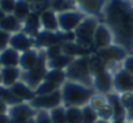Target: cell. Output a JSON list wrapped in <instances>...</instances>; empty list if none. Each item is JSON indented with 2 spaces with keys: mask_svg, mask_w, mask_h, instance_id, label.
<instances>
[{
  "mask_svg": "<svg viewBox=\"0 0 133 123\" xmlns=\"http://www.w3.org/2000/svg\"><path fill=\"white\" fill-rule=\"evenodd\" d=\"M95 55L99 58V59H102L106 64H110V63H116V62H123L125 58H127V55H128V52L121 47V46H119V45H116V43H114V45H111V46H108V47H106V48H102V50H98V51H95Z\"/></svg>",
  "mask_w": 133,
  "mask_h": 123,
  "instance_id": "obj_10",
  "label": "cell"
},
{
  "mask_svg": "<svg viewBox=\"0 0 133 123\" xmlns=\"http://www.w3.org/2000/svg\"><path fill=\"white\" fill-rule=\"evenodd\" d=\"M21 54L12 47H7L0 52V64L2 67H18Z\"/></svg>",
  "mask_w": 133,
  "mask_h": 123,
  "instance_id": "obj_21",
  "label": "cell"
},
{
  "mask_svg": "<svg viewBox=\"0 0 133 123\" xmlns=\"http://www.w3.org/2000/svg\"><path fill=\"white\" fill-rule=\"evenodd\" d=\"M9 41H11V34L0 29V52L9 47Z\"/></svg>",
  "mask_w": 133,
  "mask_h": 123,
  "instance_id": "obj_37",
  "label": "cell"
},
{
  "mask_svg": "<svg viewBox=\"0 0 133 123\" xmlns=\"http://www.w3.org/2000/svg\"><path fill=\"white\" fill-rule=\"evenodd\" d=\"M8 110H9V106L0 98V114H8Z\"/></svg>",
  "mask_w": 133,
  "mask_h": 123,
  "instance_id": "obj_39",
  "label": "cell"
},
{
  "mask_svg": "<svg viewBox=\"0 0 133 123\" xmlns=\"http://www.w3.org/2000/svg\"><path fill=\"white\" fill-rule=\"evenodd\" d=\"M47 71H48V68H47V58H46L44 51H42L39 62L37 63V66L33 70H30V71L22 72L21 79L28 87H30L33 90H35V88L44 80Z\"/></svg>",
  "mask_w": 133,
  "mask_h": 123,
  "instance_id": "obj_5",
  "label": "cell"
},
{
  "mask_svg": "<svg viewBox=\"0 0 133 123\" xmlns=\"http://www.w3.org/2000/svg\"><path fill=\"white\" fill-rule=\"evenodd\" d=\"M0 29L12 35V34L22 30V22L20 20H17L13 15H7L4 17V20L2 21V24H0Z\"/></svg>",
  "mask_w": 133,
  "mask_h": 123,
  "instance_id": "obj_24",
  "label": "cell"
},
{
  "mask_svg": "<svg viewBox=\"0 0 133 123\" xmlns=\"http://www.w3.org/2000/svg\"><path fill=\"white\" fill-rule=\"evenodd\" d=\"M0 123H11V118L8 114H0Z\"/></svg>",
  "mask_w": 133,
  "mask_h": 123,
  "instance_id": "obj_40",
  "label": "cell"
},
{
  "mask_svg": "<svg viewBox=\"0 0 133 123\" xmlns=\"http://www.w3.org/2000/svg\"><path fill=\"white\" fill-rule=\"evenodd\" d=\"M5 16H7V15H5L2 9H0V24H2V21L4 20V17H5Z\"/></svg>",
  "mask_w": 133,
  "mask_h": 123,
  "instance_id": "obj_42",
  "label": "cell"
},
{
  "mask_svg": "<svg viewBox=\"0 0 133 123\" xmlns=\"http://www.w3.org/2000/svg\"><path fill=\"white\" fill-rule=\"evenodd\" d=\"M94 96V90L91 87L84 85L77 81L66 80L61 85V97L63 103L66 107H82L90 102Z\"/></svg>",
  "mask_w": 133,
  "mask_h": 123,
  "instance_id": "obj_2",
  "label": "cell"
},
{
  "mask_svg": "<svg viewBox=\"0 0 133 123\" xmlns=\"http://www.w3.org/2000/svg\"><path fill=\"white\" fill-rule=\"evenodd\" d=\"M82 110V123H97L99 120L97 110L91 105H85L81 107Z\"/></svg>",
  "mask_w": 133,
  "mask_h": 123,
  "instance_id": "obj_29",
  "label": "cell"
},
{
  "mask_svg": "<svg viewBox=\"0 0 133 123\" xmlns=\"http://www.w3.org/2000/svg\"><path fill=\"white\" fill-rule=\"evenodd\" d=\"M17 0H0V9L5 15H13Z\"/></svg>",
  "mask_w": 133,
  "mask_h": 123,
  "instance_id": "obj_35",
  "label": "cell"
},
{
  "mask_svg": "<svg viewBox=\"0 0 133 123\" xmlns=\"http://www.w3.org/2000/svg\"><path fill=\"white\" fill-rule=\"evenodd\" d=\"M11 90L13 92V94L17 97V98H20L22 102H30L34 97H35V92L30 88V87H28L24 81H17L13 87H11Z\"/></svg>",
  "mask_w": 133,
  "mask_h": 123,
  "instance_id": "obj_22",
  "label": "cell"
},
{
  "mask_svg": "<svg viewBox=\"0 0 133 123\" xmlns=\"http://www.w3.org/2000/svg\"><path fill=\"white\" fill-rule=\"evenodd\" d=\"M76 7H77V4L73 0H50V9H52L57 15L66 12V11L77 9Z\"/></svg>",
  "mask_w": 133,
  "mask_h": 123,
  "instance_id": "obj_26",
  "label": "cell"
},
{
  "mask_svg": "<svg viewBox=\"0 0 133 123\" xmlns=\"http://www.w3.org/2000/svg\"><path fill=\"white\" fill-rule=\"evenodd\" d=\"M93 85L95 87V89L102 94V93H108L111 92V89L114 88V80L111 73L108 72V70H104L102 72H99L98 75L93 76Z\"/></svg>",
  "mask_w": 133,
  "mask_h": 123,
  "instance_id": "obj_16",
  "label": "cell"
},
{
  "mask_svg": "<svg viewBox=\"0 0 133 123\" xmlns=\"http://www.w3.org/2000/svg\"><path fill=\"white\" fill-rule=\"evenodd\" d=\"M98 24L99 22H98L97 17L86 16L82 20V22L77 26V29L75 30L76 42L85 48L93 47V37H94V33H95Z\"/></svg>",
  "mask_w": 133,
  "mask_h": 123,
  "instance_id": "obj_4",
  "label": "cell"
},
{
  "mask_svg": "<svg viewBox=\"0 0 133 123\" xmlns=\"http://www.w3.org/2000/svg\"><path fill=\"white\" fill-rule=\"evenodd\" d=\"M112 80H114V89L117 93L120 94L133 93V75H130L125 70L120 68L119 71H116L112 76Z\"/></svg>",
  "mask_w": 133,
  "mask_h": 123,
  "instance_id": "obj_11",
  "label": "cell"
},
{
  "mask_svg": "<svg viewBox=\"0 0 133 123\" xmlns=\"http://www.w3.org/2000/svg\"><path fill=\"white\" fill-rule=\"evenodd\" d=\"M107 3H108V0H82L77 7L82 13L97 17L103 12Z\"/></svg>",
  "mask_w": 133,
  "mask_h": 123,
  "instance_id": "obj_14",
  "label": "cell"
},
{
  "mask_svg": "<svg viewBox=\"0 0 133 123\" xmlns=\"http://www.w3.org/2000/svg\"><path fill=\"white\" fill-rule=\"evenodd\" d=\"M44 80L60 87L63 85L65 81H66V75H65V71H60V70H48L47 73H46V77Z\"/></svg>",
  "mask_w": 133,
  "mask_h": 123,
  "instance_id": "obj_28",
  "label": "cell"
},
{
  "mask_svg": "<svg viewBox=\"0 0 133 123\" xmlns=\"http://www.w3.org/2000/svg\"><path fill=\"white\" fill-rule=\"evenodd\" d=\"M97 123H111V122H108V120H102V119H99Z\"/></svg>",
  "mask_w": 133,
  "mask_h": 123,
  "instance_id": "obj_44",
  "label": "cell"
},
{
  "mask_svg": "<svg viewBox=\"0 0 133 123\" xmlns=\"http://www.w3.org/2000/svg\"><path fill=\"white\" fill-rule=\"evenodd\" d=\"M44 54H46L47 60H50V59H55V58L60 56V55L63 54V46H61V43H57V45H52V46L46 47Z\"/></svg>",
  "mask_w": 133,
  "mask_h": 123,
  "instance_id": "obj_33",
  "label": "cell"
},
{
  "mask_svg": "<svg viewBox=\"0 0 133 123\" xmlns=\"http://www.w3.org/2000/svg\"><path fill=\"white\" fill-rule=\"evenodd\" d=\"M41 25L42 30L44 32H51V33H57L59 30V21H57V13L54 12L52 9H44L41 15Z\"/></svg>",
  "mask_w": 133,
  "mask_h": 123,
  "instance_id": "obj_15",
  "label": "cell"
},
{
  "mask_svg": "<svg viewBox=\"0 0 133 123\" xmlns=\"http://www.w3.org/2000/svg\"><path fill=\"white\" fill-rule=\"evenodd\" d=\"M35 46V39L30 35H28L26 33H24L22 30L18 33H15L11 35V41H9V47H12L13 50L18 51L20 54L34 48Z\"/></svg>",
  "mask_w": 133,
  "mask_h": 123,
  "instance_id": "obj_12",
  "label": "cell"
},
{
  "mask_svg": "<svg viewBox=\"0 0 133 123\" xmlns=\"http://www.w3.org/2000/svg\"><path fill=\"white\" fill-rule=\"evenodd\" d=\"M107 102L112 109V122H121L127 119V110L117 94H108Z\"/></svg>",
  "mask_w": 133,
  "mask_h": 123,
  "instance_id": "obj_17",
  "label": "cell"
},
{
  "mask_svg": "<svg viewBox=\"0 0 133 123\" xmlns=\"http://www.w3.org/2000/svg\"><path fill=\"white\" fill-rule=\"evenodd\" d=\"M63 54L68 55L71 58H80V56H88L89 48L82 47L81 45H78L76 41L75 42H63Z\"/></svg>",
  "mask_w": 133,
  "mask_h": 123,
  "instance_id": "obj_23",
  "label": "cell"
},
{
  "mask_svg": "<svg viewBox=\"0 0 133 123\" xmlns=\"http://www.w3.org/2000/svg\"><path fill=\"white\" fill-rule=\"evenodd\" d=\"M123 2H129V0H123Z\"/></svg>",
  "mask_w": 133,
  "mask_h": 123,
  "instance_id": "obj_48",
  "label": "cell"
},
{
  "mask_svg": "<svg viewBox=\"0 0 133 123\" xmlns=\"http://www.w3.org/2000/svg\"><path fill=\"white\" fill-rule=\"evenodd\" d=\"M25 123H35V116H34V118H31V119H29V120H26Z\"/></svg>",
  "mask_w": 133,
  "mask_h": 123,
  "instance_id": "obj_43",
  "label": "cell"
},
{
  "mask_svg": "<svg viewBox=\"0 0 133 123\" xmlns=\"http://www.w3.org/2000/svg\"><path fill=\"white\" fill-rule=\"evenodd\" d=\"M112 123H129V122H127V120H121V122H112Z\"/></svg>",
  "mask_w": 133,
  "mask_h": 123,
  "instance_id": "obj_46",
  "label": "cell"
},
{
  "mask_svg": "<svg viewBox=\"0 0 133 123\" xmlns=\"http://www.w3.org/2000/svg\"><path fill=\"white\" fill-rule=\"evenodd\" d=\"M75 58H71L65 54H61L60 56L55 58V59H50L47 60V68L48 70H60V71H65L69 67V64L72 63V60Z\"/></svg>",
  "mask_w": 133,
  "mask_h": 123,
  "instance_id": "obj_25",
  "label": "cell"
},
{
  "mask_svg": "<svg viewBox=\"0 0 133 123\" xmlns=\"http://www.w3.org/2000/svg\"><path fill=\"white\" fill-rule=\"evenodd\" d=\"M29 103L34 109L50 111V110H52L57 106H61V103H63L61 90L59 89V90H56L51 94H46V96H35Z\"/></svg>",
  "mask_w": 133,
  "mask_h": 123,
  "instance_id": "obj_7",
  "label": "cell"
},
{
  "mask_svg": "<svg viewBox=\"0 0 133 123\" xmlns=\"http://www.w3.org/2000/svg\"><path fill=\"white\" fill-rule=\"evenodd\" d=\"M97 113H98V118L102 119V120H112V109L110 106L108 102H106L104 105H102L99 109H97Z\"/></svg>",
  "mask_w": 133,
  "mask_h": 123,
  "instance_id": "obj_34",
  "label": "cell"
},
{
  "mask_svg": "<svg viewBox=\"0 0 133 123\" xmlns=\"http://www.w3.org/2000/svg\"><path fill=\"white\" fill-rule=\"evenodd\" d=\"M35 123H52L47 110H38L35 114Z\"/></svg>",
  "mask_w": 133,
  "mask_h": 123,
  "instance_id": "obj_36",
  "label": "cell"
},
{
  "mask_svg": "<svg viewBox=\"0 0 133 123\" xmlns=\"http://www.w3.org/2000/svg\"><path fill=\"white\" fill-rule=\"evenodd\" d=\"M52 123H66V114L64 106H57L48 111Z\"/></svg>",
  "mask_w": 133,
  "mask_h": 123,
  "instance_id": "obj_32",
  "label": "cell"
},
{
  "mask_svg": "<svg viewBox=\"0 0 133 123\" xmlns=\"http://www.w3.org/2000/svg\"><path fill=\"white\" fill-rule=\"evenodd\" d=\"M59 89H60V87H57V85H55V84H52L47 80H43L35 88L34 92H35V96H46V94H51V93H54Z\"/></svg>",
  "mask_w": 133,
  "mask_h": 123,
  "instance_id": "obj_31",
  "label": "cell"
},
{
  "mask_svg": "<svg viewBox=\"0 0 133 123\" xmlns=\"http://www.w3.org/2000/svg\"><path fill=\"white\" fill-rule=\"evenodd\" d=\"M35 46L38 47H48L52 45L63 43L64 42V33L57 32V33H51V32H44L42 30L35 38Z\"/></svg>",
  "mask_w": 133,
  "mask_h": 123,
  "instance_id": "obj_13",
  "label": "cell"
},
{
  "mask_svg": "<svg viewBox=\"0 0 133 123\" xmlns=\"http://www.w3.org/2000/svg\"><path fill=\"white\" fill-rule=\"evenodd\" d=\"M73 2H75V3H76V4H77V5H78V4H80V3H81V2H82V0H73Z\"/></svg>",
  "mask_w": 133,
  "mask_h": 123,
  "instance_id": "obj_45",
  "label": "cell"
},
{
  "mask_svg": "<svg viewBox=\"0 0 133 123\" xmlns=\"http://www.w3.org/2000/svg\"><path fill=\"white\" fill-rule=\"evenodd\" d=\"M103 15L104 24L115 37V43L130 52L133 50V5L123 0H108Z\"/></svg>",
  "mask_w": 133,
  "mask_h": 123,
  "instance_id": "obj_1",
  "label": "cell"
},
{
  "mask_svg": "<svg viewBox=\"0 0 133 123\" xmlns=\"http://www.w3.org/2000/svg\"><path fill=\"white\" fill-rule=\"evenodd\" d=\"M22 32L26 33L28 35L35 38L41 32H42V25H41V19H39V13L37 12H31L26 20L22 22Z\"/></svg>",
  "mask_w": 133,
  "mask_h": 123,
  "instance_id": "obj_19",
  "label": "cell"
},
{
  "mask_svg": "<svg viewBox=\"0 0 133 123\" xmlns=\"http://www.w3.org/2000/svg\"><path fill=\"white\" fill-rule=\"evenodd\" d=\"M66 123H82V110L81 107H65Z\"/></svg>",
  "mask_w": 133,
  "mask_h": 123,
  "instance_id": "obj_30",
  "label": "cell"
},
{
  "mask_svg": "<svg viewBox=\"0 0 133 123\" xmlns=\"http://www.w3.org/2000/svg\"><path fill=\"white\" fill-rule=\"evenodd\" d=\"M0 75H2V85L5 88H11L17 81H20L22 71L20 70V67H2Z\"/></svg>",
  "mask_w": 133,
  "mask_h": 123,
  "instance_id": "obj_18",
  "label": "cell"
},
{
  "mask_svg": "<svg viewBox=\"0 0 133 123\" xmlns=\"http://www.w3.org/2000/svg\"><path fill=\"white\" fill-rule=\"evenodd\" d=\"M0 68H2V64H0Z\"/></svg>",
  "mask_w": 133,
  "mask_h": 123,
  "instance_id": "obj_50",
  "label": "cell"
},
{
  "mask_svg": "<svg viewBox=\"0 0 133 123\" xmlns=\"http://www.w3.org/2000/svg\"><path fill=\"white\" fill-rule=\"evenodd\" d=\"M114 43H115V37L111 29L106 24H98L93 37V47L95 48V51L106 48Z\"/></svg>",
  "mask_w": 133,
  "mask_h": 123,
  "instance_id": "obj_9",
  "label": "cell"
},
{
  "mask_svg": "<svg viewBox=\"0 0 133 123\" xmlns=\"http://www.w3.org/2000/svg\"><path fill=\"white\" fill-rule=\"evenodd\" d=\"M39 58H41V52L37 48H31V50L22 52L21 56H20V66H18L20 70L22 72L33 70L39 62Z\"/></svg>",
  "mask_w": 133,
  "mask_h": 123,
  "instance_id": "obj_20",
  "label": "cell"
},
{
  "mask_svg": "<svg viewBox=\"0 0 133 123\" xmlns=\"http://www.w3.org/2000/svg\"><path fill=\"white\" fill-rule=\"evenodd\" d=\"M123 70H125L127 72L133 75V54L127 55V58L123 60Z\"/></svg>",
  "mask_w": 133,
  "mask_h": 123,
  "instance_id": "obj_38",
  "label": "cell"
},
{
  "mask_svg": "<svg viewBox=\"0 0 133 123\" xmlns=\"http://www.w3.org/2000/svg\"><path fill=\"white\" fill-rule=\"evenodd\" d=\"M35 114H37L35 109L30 106V103H25V102L11 106L8 110L11 123H25L26 120L34 118Z\"/></svg>",
  "mask_w": 133,
  "mask_h": 123,
  "instance_id": "obj_8",
  "label": "cell"
},
{
  "mask_svg": "<svg viewBox=\"0 0 133 123\" xmlns=\"http://www.w3.org/2000/svg\"><path fill=\"white\" fill-rule=\"evenodd\" d=\"M0 85H2V75H0Z\"/></svg>",
  "mask_w": 133,
  "mask_h": 123,
  "instance_id": "obj_47",
  "label": "cell"
},
{
  "mask_svg": "<svg viewBox=\"0 0 133 123\" xmlns=\"http://www.w3.org/2000/svg\"><path fill=\"white\" fill-rule=\"evenodd\" d=\"M86 17L85 13H82L80 9H72L57 15L59 21V30L63 33H72L77 29V26L82 22V20Z\"/></svg>",
  "mask_w": 133,
  "mask_h": 123,
  "instance_id": "obj_6",
  "label": "cell"
},
{
  "mask_svg": "<svg viewBox=\"0 0 133 123\" xmlns=\"http://www.w3.org/2000/svg\"><path fill=\"white\" fill-rule=\"evenodd\" d=\"M130 123H133V119H132V122H130Z\"/></svg>",
  "mask_w": 133,
  "mask_h": 123,
  "instance_id": "obj_49",
  "label": "cell"
},
{
  "mask_svg": "<svg viewBox=\"0 0 133 123\" xmlns=\"http://www.w3.org/2000/svg\"><path fill=\"white\" fill-rule=\"evenodd\" d=\"M66 80H72L81 83L84 85L91 87L93 79H91V72H90V66H89V56H80L75 58L69 67L65 70Z\"/></svg>",
  "mask_w": 133,
  "mask_h": 123,
  "instance_id": "obj_3",
  "label": "cell"
},
{
  "mask_svg": "<svg viewBox=\"0 0 133 123\" xmlns=\"http://www.w3.org/2000/svg\"><path fill=\"white\" fill-rule=\"evenodd\" d=\"M33 12L31 9V4L25 2V0H17L16 2V7H15V12H13V16L20 20L21 22H24L26 20V17Z\"/></svg>",
  "mask_w": 133,
  "mask_h": 123,
  "instance_id": "obj_27",
  "label": "cell"
},
{
  "mask_svg": "<svg viewBox=\"0 0 133 123\" xmlns=\"http://www.w3.org/2000/svg\"><path fill=\"white\" fill-rule=\"evenodd\" d=\"M25 2L30 3L31 5H35V4H39V3H46V2H48V0H25Z\"/></svg>",
  "mask_w": 133,
  "mask_h": 123,
  "instance_id": "obj_41",
  "label": "cell"
}]
</instances>
